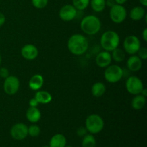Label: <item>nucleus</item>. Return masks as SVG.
<instances>
[{"mask_svg":"<svg viewBox=\"0 0 147 147\" xmlns=\"http://www.w3.org/2000/svg\"><path fill=\"white\" fill-rule=\"evenodd\" d=\"M39 51L35 45L32 44H27L23 46L21 50V55L27 60H32L37 58Z\"/></svg>","mask_w":147,"mask_h":147,"instance_id":"f8f14e48","label":"nucleus"},{"mask_svg":"<svg viewBox=\"0 0 147 147\" xmlns=\"http://www.w3.org/2000/svg\"><path fill=\"white\" fill-rule=\"evenodd\" d=\"M32 4L35 8L43 9L48 4V0H31Z\"/></svg>","mask_w":147,"mask_h":147,"instance_id":"bb28decb","label":"nucleus"},{"mask_svg":"<svg viewBox=\"0 0 147 147\" xmlns=\"http://www.w3.org/2000/svg\"><path fill=\"white\" fill-rule=\"evenodd\" d=\"M40 128L37 125L32 124L28 127V135L32 137H37L40 134Z\"/></svg>","mask_w":147,"mask_h":147,"instance_id":"a878e982","label":"nucleus"},{"mask_svg":"<svg viewBox=\"0 0 147 147\" xmlns=\"http://www.w3.org/2000/svg\"><path fill=\"white\" fill-rule=\"evenodd\" d=\"M109 16L112 22L116 24H121L126 20L127 11L123 5L116 4L111 7Z\"/></svg>","mask_w":147,"mask_h":147,"instance_id":"423d86ee","label":"nucleus"},{"mask_svg":"<svg viewBox=\"0 0 147 147\" xmlns=\"http://www.w3.org/2000/svg\"><path fill=\"white\" fill-rule=\"evenodd\" d=\"M42 147H50V146H49V145H45V146H43Z\"/></svg>","mask_w":147,"mask_h":147,"instance_id":"58836bf2","label":"nucleus"},{"mask_svg":"<svg viewBox=\"0 0 147 147\" xmlns=\"http://www.w3.org/2000/svg\"><path fill=\"white\" fill-rule=\"evenodd\" d=\"M34 98L37 100L39 104H47L52 101V95L45 90H39L34 95Z\"/></svg>","mask_w":147,"mask_h":147,"instance_id":"6ab92c4d","label":"nucleus"},{"mask_svg":"<svg viewBox=\"0 0 147 147\" xmlns=\"http://www.w3.org/2000/svg\"><path fill=\"white\" fill-rule=\"evenodd\" d=\"M128 69L132 72H136L141 70L142 67V59L139 58L137 55H132L129 57L126 63Z\"/></svg>","mask_w":147,"mask_h":147,"instance_id":"4468645a","label":"nucleus"},{"mask_svg":"<svg viewBox=\"0 0 147 147\" xmlns=\"http://www.w3.org/2000/svg\"><path fill=\"white\" fill-rule=\"evenodd\" d=\"M29 104H30V106H31V107H37V106H38V102H37V100H36L34 98H31L30 100V103H29Z\"/></svg>","mask_w":147,"mask_h":147,"instance_id":"7c9ffc66","label":"nucleus"},{"mask_svg":"<svg viewBox=\"0 0 147 147\" xmlns=\"http://www.w3.org/2000/svg\"><path fill=\"white\" fill-rule=\"evenodd\" d=\"M67 145V139L62 134L53 135L49 142L50 147H65Z\"/></svg>","mask_w":147,"mask_h":147,"instance_id":"2eb2a0df","label":"nucleus"},{"mask_svg":"<svg viewBox=\"0 0 147 147\" xmlns=\"http://www.w3.org/2000/svg\"><path fill=\"white\" fill-rule=\"evenodd\" d=\"M87 130H86V127H80L77 130V134L79 136H84L85 135L87 134Z\"/></svg>","mask_w":147,"mask_h":147,"instance_id":"c756f323","label":"nucleus"},{"mask_svg":"<svg viewBox=\"0 0 147 147\" xmlns=\"http://www.w3.org/2000/svg\"><path fill=\"white\" fill-rule=\"evenodd\" d=\"M92 9L96 12H101L106 8V0H90Z\"/></svg>","mask_w":147,"mask_h":147,"instance_id":"b1692460","label":"nucleus"},{"mask_svg":"<svg viewBox=\"0 0 147 147\" xmlns=\"http://www.w3.org/2000/svg\"><path fill=\"white\" fill-rule=\"evenodd\" d=\"M126 88L130 94H140L144 88L143 82L136 76H131L126 80Z\"/></svg>","mask_w":147,"mask_h":147,"instance_id":"1a4fd4ad","label":"nucleus"},{"mask_svg":"<svg viewBox=\"0 0 147 147\" xmlns=\"http://www.w3.org/2000/svg\"><path fill=\"white\" fill-rule=\"evenodd\" d=\"M78 14V10L73 4H65L60 8L59 17L65 22H70L74 20Z\"/></svg>","mask_w":147,"mask_h":147,"instance_id":"9b49d317","label":"nucleus"},{"mask_svg":"<svg viewBox=\"0 0 147 147\" xmlns=\"http://www.w3.org/2000/svg\"><path fill=\"white\" fill-rule=\"evenodd\" d=\"M1 60H2V59H1V55H0V65H1Z\"/></svg>","mask_w":147,"mask_h":147,"instance_id":"4c0bfd02","label":"nucleus"},{"mask_svg":"<svg viewBox=\"0 0 147 147\" xmlns=\"http://www.w3.org/2000/svg\"><path fill=\"white\" fill-rule=\"evenodd\" d=\"M139 1L143 7H146L147 6V0H139Z\"/></svg>","mask_w":147,"mask_h":147,"instance_id":"c9c22d12","label":"nucleus"},{"mask_svg":"<svg viewBox=\"0 0 147 147\" xmlns=\"http://www.w3.org/2000/svg\"><path fill=\"white\" fill-rule=\"evenodd\" d=\"M26 117L30 123H35L41 119V112L37 107L30 106L26 112Z\"/></svg>","mask_w":147,"mask_h":147,"instance_id":"dca6fc26","label":"nucleus"},{"mask_svg":"<svg viewBox=\"0 0 147 147\" xmlns=\"http://www.w3.org/2000/svg\"><path fill=\"white\" fill-rule=\"evenodd\" d=\"M81 145L82 147H96V139L93 134H87L84 136H83Z\"/></svg>","mask_w":147,"mask_h":147,"instance_id":"4be33fe9","label":"nucleus"},{"mask_svg":"<svg viewBox=\"0 0 147 147\" xmlns=\"http://www.w3.org/2000/svg\"><path fill=\"white\" fill-rule=\"evenodd\" d=\"M86 129L91 134H97L102 131L104 127V121L101 116L98 114H90L86 118Z\"/></svg>","mask_w":147,"mask_h":147,"instance_id":"20e7f679","label":"nucleus"},{"mask_svg":"<svg viewBox=\"0 0 147 147\" xmlns=\"http://www.w3.org/2000/svg\"><path fill=\"white\" fill-rule=\"evenodd\" d=\"M5 20H6V18H5V16H4V14H3V13L0 12V27H1V26L4 24V22H5Z\"/></svg>","mask_w":147,"mask_h":147,"instance_id":"2f4dec72","label":"nucleus"},{"mask_svg":"<svg viewBox=\"0 0 147 147\" xmlns=\"http://www.w3.org/2000/svg\"><path fill=\"white\" fill-rule=\"evenodd\" d=\"M100 45L105 51L111 52L119 47L120 37L117 32L112 30L105 32L100 37Z\"/></svg>","mask_w":147,"mask_h":147,"instance_id":"7ed1b4c3","label":"nucleus"},{"mask_svg":"<svg viewBox=\"0 0 147 147\" xmlns=\"http://www.w3.org/2000/svg\"><path fill=\"white\" fill-rule=\"evenodd\" d=\"M101 27V22L95 15H87L80 22V29L88 35L97 34Z\"/></svg>","mask_w":147,"mask_h":147,"instance_id":"f03ea898","label":"nucleus"},{"mask_svg":"<svg viewBox=\"0 0 147 147\" xmlns=\"http://www.w3.org/2000/svg\"><path fill=\"white\" fill-rule=\"evenodd\" d=\"M88 41L83 34H75L69 38L67 41V48L72 54L81 55L88 49Z\"/></svg>","mask_w":147,"mask_h":147,"instance_id":"f257e3e1","label":"nucleus"},{"mask_svg":"<svg viewBox=\"0 0 147 147\" xmlns=\"http://www.w3.org/2000/svg\"><path fill=\"white\" fill-rule=\"evenodd\" d=\"M9 76V72L8 69L6 68V67H1L0 68V77L5 79Z\"/></svg>","mask_w":147,"mask_h":147,"instance_id":"c85d7f7f","label":"nucleus"},{"mask_svg":"<svg viewBox=\"0 0 147 147\" xmlns=\"http://www.w3.org/2000/svg\"><path fill=\"white\" fill-rule=\"evenodd\" d=\"M123 76V70L118 65H111L106 67L104 78L106 81L111 83H116L120 81Z\"/></svg>","mask_w":147,"mask_h":147,"instance_id":"39448f33","label":"nucleus"},{"mask_svg":"<svg viewBox=\"0 0 147 147\" xmlns=\"http://www.w3.org/2000/svg\"><path fill=\"white\" fill-rule=\"evenodd\" d=\"M145 14H146V11L142 6H136L131 9L129 16L132 20L139 21L144 17Z\"/></svg>","mask_w":147,"mask_h":147,"instance_id":"a211bd4d","label":"nucleus"},{"mask_svg":"<svg viewBox=\"0 0 147 147\" xmlns=\"http://www.w3.org/2000/svg\"><path fill=\"white\" fill-rule=\"evenodd\" d=\"M114 1L115 2H116V4H120V5H123V4H124L128 0H114Z\"/></svg>","mask_w":147,"mask_h":147,"instance_id":"f704fd0d","label":"nucleus"},{"mask_svg":"<svg viewBox=\"0 0 147 147\" xmlns=\"http://www.w3.org/2000/svg\"><path fill=\"white\" fill-rule=\"evenodd\" d=\"M10 134L15 140H23L28 136V127L23 123H17L11 128Z\"/></svg>","mask_w":147,"mask_h":147,"instance_id":"9d476101","label":"nucleus"},{"mask_svg":"<svg viewBox=\"0 0 147 147\" xmlns=\"http://www.w3.org/2000/svg\"><path fill=\"white\" fill-rule=\"evenodd\" d=\"M106 90V86L101 82H97L93 85L91 88L92 94L94 97L100 98L103 96Z\"/></svg>","mask_w":147,"mask_h":147,"instance_id":"412c9836","label":"nucleus"},{"mask_svg":"<svg viewBox=\"0 0 147 147\" xmlns=\"http://www.w3.org/2000/svg\"><path fill=\"white\" fill-rule=\"evenodd\" d=\"M114 4H116L114 0H106V5L108 6L111 8V7H113Z\"/></svg>","mask_w":147,"mask_h":147,"instance_id":"473e14b6","label":"nucleus"},{"mask_svg":"<svg viewBox=\"0 0 147 147\" xmlns=\"http://www.w3.org/2000/svg\"><path fill=\"white\" fill-rule=\"evenodd\" d=\"M65 147H73V146H68V145H66V146H65Z\"/></svg>","mask_w":147,"mask_h":147,"instance_id":"ea45409f","label":"nucleus"},{"mask_svg":"<svg viewBox=\"0 0 147 147\" xmlns=\"http://www.w3.org/2000/svg\"><path fill=\"white\" fill-rule=\"evenodd\" d=\"M111 52L112 53L111 55L112 60H114L116 63H122L126 57V52L124 50L117 47Z\"/></svg>","mask_w":147,"mask_h":147,"instance_id":"5701e85b","label":"nucleus"},{"mask_svg":"<svg viewBox=\"0 0 147 147\" xmlns=\"http://www.w3.org/2000/svg\"><path fill=\"white\" fill-rule=\"evenodd\" d=\"M146 101V97L143 96L142 94L135 95L131 100V107L134 110H141L144 107Z\"/></svg>","mask_w":147,"mask_h":147,"instance_id":"aec40b11","label":"nucleus"},{"mask_svg":"<svg viewBox=\"0 0 147 147\" xmlns=\"http://www.w3.org/2000/svg\"><path fill=\"white\" fill-rule=\"evenodd\" d=\"M141 47L139 39L134 35H129L125 38L123 41L124 51L129 55H135Z\"/></svg>","mask_w":147,"mask_h":147,"instance_id":"6e6552de","label":"nucleus"},{"mask_svg":"<svg viewBox=\"0 0 147 147\" xmlns=\"http://www.w3.org/2000/svg\"><path fill=\"white\" fill-rule=\"evenodd\" d=\"M112 62L111 55L108 51H102L97 55L96 57V63L99 67L105 68L110 65Z\"/></svg>","mask_w":147,"mask_h":147,"instance_id":"ddd939ff","label":"nucleus"},{"mask_svg":"<svg viewBox=\"0 0 147 147\" xmlns=\"http://www.w3.org/2000/svg\"><path fill=\"white\" fill-rule=\"evenodd\" d=\"M44 84V78L40 74L34 75L29 81V87L32 90H39Z\"/></svg>","mask_w":147,"mask_h":147,"instance_id":"f3484780","label":"nucleus"},{"mask_svg":"<svg viewBox=\"0 0 147 147\" xmlns=\"http://www.w3.org/2000/svg\"><path fill=\"white\" fill-rule=\"evenodd\" d=\"M136 53L138 54V57L142 60H146L147 58V48L146 47H141Z\"/></svg>","mask_w":147,"mask_h":147,"instance_id":"cd10ccee","label":"nucleus"},{"mask_svg":"<svg viewBox=\"0 0 147 147\" xmlns=\"http://www.w3.org/2000/svg\"><path fill=\"white\" fill-rule=\"evenodd\" d=\"M140 94H142V96H144V97H146V96H147V90H146V89L144 88L143 90H142V91L141 92Z\"/></svg>","mask_w":147,"mask_h":147,"instance_id":"e433bc0d","label":"nucleus"},{"mask_svg":"<svg viewBox=\"0 0 147 147\" xmlns=\"http://www.w3.org/2000/svg\"><path fill=\"white\" fill-rule=\"evenodd\" d=\"M142 38L145 42H147V29L145 28L142 32Z\"/></svg>","mask_w":147,"mask_h":147,"instance_id":"72a5a7b5","label":"nucleus"},{"mask_svg":"<svg viewBox=\"0 0 147 147\" xmlns=\"http://www.w3.org/2000/svg\"><path fill=\"white\" fill-rule=\"evenodd\" d=\"M89 4L90 0H73V5L78 11L86 9Z\"/></svg>","mask_w":147,"mask_h":147,"instance_id":"393cba45","label":"nucleus"},{"mask_svg":"<svg viewBox=\"0 0 147 147\" xmlns=\"http://www.w3.org/2000/svg\"><path fill=\"white\" fill-rule=\"evenodd\" d=\"M20 82L18 78L14 76H9L8 77L4 79V84H3V88L4 92L7 95L12 96L20 89Z\"/></svg>","mask_w":147,"mask_h":147,"instance_id":"0eeeda50","label":"nucleus"}]
</instances>
